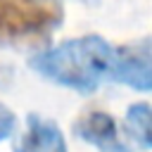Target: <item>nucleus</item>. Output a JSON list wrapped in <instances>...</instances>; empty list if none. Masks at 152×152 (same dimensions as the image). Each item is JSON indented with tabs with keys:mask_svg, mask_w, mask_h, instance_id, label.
Returning a JSON list of instances; mask_svg holds the SVG:
<instances>
[{
	"mask_svg": "<svg viewBox=\"0 0 152 152\" xmlns=\"http://www.w3.org/2000/svg\"><path fill=\"white\" fill-rule=\"evenodd\" d=\"M14 152H66V140L59 126L40 114L26 116V131Z\"/></svg>",
	"mask_w": 152,
	"mask_h": 152,
	"instance_id": "nucleus-4",
	"label": "nucleus"
},
{
	"mask_svg": "<svg viewBox=\"0 0 152 152\" xmlns=\"http://www.w3.org/2000/svg\"><path fill=\"white\" fill-rule=\"evenodd\" d=\"M74 133L90 142L93 147H97L100 152H133V147L121 138L116 121L100 109L86 112L74 121Z\"/></svg>",
	"mask_w": 152,
	"mask_h": 152,
	"instance_id": "nucleus-3",
	"label": "nucleus"
},
{
	"mask_svg": "<svg viewBox=\"0 0 152 152\" xmlns=\"http://www.w3.org/2000/svg\"><path fill=\"white\" fill-rule=\"evenodd\" d=\"M126 128L145 147H152V104L150 102H133L126 109Z\"/></svg>",
	"mask_w": 152,
	"mask_h": 152,
	"instance_id": "nucleus-5",
	"label": "nucleus"
},
{
	"mask_svg": "<svg viewBox=\"0 0 152 152\" xmlns=\"http://www.w3.org/2000/svg\"><path fill=\"white\" fill-rule=\"evenodd\" d=\"M86 2H97V0H86Z\"/></svg>",
	"mask_w": 152,
	"mask_h": 152,
	"instance_id": "nucleus-7",
	"label": "nucleus"
},
{
	"mask_svg": "<svg viewBox=\"0 0 152 152\" xmlns=\"http://www.w3.org/2000/svg\"><path fill=\"white\" fill-rule=\"evenodd\" d=\"M62 21L59 0H0V48L48 45Z\"/></svg>",
	"mask_w": 152,
	"mask_h": 152,
	"instance_id": "nucleus-2",
	"label": "nucleus"
},
{
	"mask_svg": "<svg viewBox=\"0 0 152 152\" xmlns=\"http://www.w3.org/2000/svg\"><path fill=\"white\" fill-rule=\"evenodd\" d=\"M17 128V114L0 102V140H7Z\"/></svg>",
	"mask_w": 152,
	"mask_h": 152,
	"instance_id": "nucleus-6",
	"label": "nucleus"
},
{
	"mask_svg": "<svg viewBox=\"0 0 152 152\" xmlns=\"http://www.w3.org/2000/svg\"><path fill=\"white\" fill-rule=\"evenodd\" d=\"M116 62L119 48L107 43L102 36L90 33L36 52L28 59V66L57 86L90 95L102 81L116 78Z\"/></svg>",
	"mask_w": 152,
	"mask_h": 152,
	"instance_id": "nucleus-1",
	"label": "nucleus"
}]
</instances>
